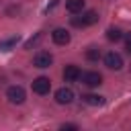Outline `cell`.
<instances>
[{
    "label": "cell",
    "instance_id": "2e32d148",
    "mask_svg": "<svg viewBox=\"0 0 131 131\" xmlns=\"http://www.w3.org/2000/svg\"><path fill=\"white\" fill-rule=\"evenodd\" d=\"M61 129L66 131V129H78V125H72V123H68V125H61Z\"/></svg>",
    "mask_w": 131,
    "mask_h": 131
},
{
    "label": "cell",
    "instance_id": "52a82bcc",
    "mask_svg": "<svg viewBox=\"0 0 131 131\" xmlns=\"http://www.w3.org/2000/svg\"><path fill=\"white\" fill-rule=\"evenodd\" d=\"M72 100H74V90L72 88H66L63 86V88H59L55 92V102L57 104H70Z\"/></svg>",
    "mask_w": 131,
    "mask_h": 131
},
{
    "label": "cell",
    "instance_id": "3957f363",
    "mask_svg": "<svg viewBox=\"0 0 131 131\" xmlns=\"http://www.w3.org/2000/svg\"><path fill=\"white\" fill-rule=\"evenodd\" d=\"M25 88L23 86H10L8 90H6V98L12 102V104H23L25 102Z\"/></svg>",
    "mask_w": 131,
    "mask_h": 131
},
{
    "label": "cell",
    "instance_id": "5bb4252c",
    "mask_svg": "<svg viewBox=\"0 0 131 131\" xmlns=\"http://www.w3.org/2000/svg\"><path fill=\"white\" fill-rule=\"evenodd\" d=\"M86 57H88L90 61H98V57H100V51H98L96 47H90V49L86 51Z\"/></svg>",
    "mask_w": 131,
    "mask_h": 131
},
{
    "label": "cell",
    "instance_id": "277c9868",
    "mask_svg": "<svg viewBox=\"0 0 131 131\" xmlns=\"http://www.w3.org/2000/svg\"><path fill=\"white\" fill-rule=\"evenodd\" d=\"M104 66H106L108 70H121V68H123V57H121L119 53H115V51H108V53L104 55Z\"/></svg>",
    "mask_w": 131,
    "mask_h": 131
},
{
    "label": "cell",
    "instance_id": "9a60e30c",
    "mask_svg": "<svg viewBox=\"0 0 131 131\" xmlns=\"http://www.w3.org/2000/svg\"><path fill=\"white\" fill-rule=\"evenodd\" d=\"M125 47H127V51L131 53V33L127 35V41H125Z\"/></svg>",
    "mask_w": 131,
    "mask_h": 131
},
{
    "label": "cell",
    "instance_id": "4fadbf2b",
    "mask_svg": "<svg viewBox=\"0 0 131 131\" xmlns=\"http://www.w3.org/2000/svg\"><path fill=\"white\" fill-rule=\"evenodd\" d=\"M16 41H18V37H10V39H6V41H0V51H8L10 47L16 45Z\"/></svg>",
    "mask_w": 131,
    "mask_h": 131
},
{
    "label": "cell",
    "instance_id": "5b68a950",
    "mask_svg": "<svg viewBox=\"0 0 131 131\" xmlns=\"http://www.w3.org/2000/svg\"><path fill=\"white\" fill-rule=\"evenodd\" d=\"M80 78H82V82H84L86 86H90V88H96V86L102 84V76H100L98 72H84V74H80Z\"/></svg>",
    "mask_w": 131,
    "mask_h": 131
},
{
    "label": "cell",
    "instance_id": "7c38bea8",
    "mask_svg": "<svg viewBox=\"0 0 131 131\" xmlns=\"http://www.w3.org/2000/svg\"><path fill=\"white\" fill-rule=\"evenodd\" d=\"M106 39L117 43V41H121V39H123V33H121L117 27H111V29H106Z\"/></svg>",
    "mask_w": 131,
    "mask_h": 131
},
{
    "label": "cell",
    "instance_id": "8fae6325",
    "mask_svg": "<svg viewBox=\"0 0 131 131\" xmlns=\"http://www.w3.org/2000/svg\"><path fill=\"white\" fill-rule=\"evenodd\" d=\"M82 100H84L86 104H90V106H100V104H104V98L98 96V94H84Z\"/></svg>",
    "mask_w": 131,
    "mask_h": 131
},
{
    "label": "cell",
    "instance_id": "9c48e42d",
    "mask_svg": "<svg viewBox=\"0 0 131 131\" xmlns=\"http://www.w3.org/2000/svg\"><path fill=\"white\" fill-rule=\"evenodd\" d=\"M80 68L78 66H66L63 68V80L66 82H76V80H80Z\"/></svg>",
    "mask_w": 131,
    "mask_h": 131
},
{
    "label": "cell",
    "instance_id": "30bf717a",
    "mask_svg": "<svg viewBox=\"0 0 131 131\" xmlns=\"http://www.w3.org/2000/svg\"><path fill=\"white\" fill-rule=\"evenodd\" d=\"M84 2L86 0H66V10L72 14H78L84 10Z\"/></svg>",
    "mask_w": 131,
    "mask_h": 131
},
{
    "label": "cell",
    "instance_id": "6da1fadb",
    "mask_svg": "<svg viewBox=\"0 0 131 131\" xmlns=\"http://www.w3.org/2000/svg\"><path fill=\"white\" fill-rule=\"evenodd\" d=\"M98 20V12L96 10H86L82 16H72V25L74 27H90Z\"/></svg>",
    "mask_w": 131,
    "mask_h": 131
},
{
    "label": "cell",
    "instance_id": "ba28073f",
    "mask_svg": "<svg viewBox=\"0 0 131 131\" xmlns=\"http://www.w3.org/2000/svg\"><path fill=\"white\" fill-rule=\"evenodd\" d=\"M51 39H53L55 45H68L70 39H72V35H70L66 29H55V31L51 33Z\"/></svg>",
    "mask_w": 131,
    "mask_h": 131
},
{
    "label": "cell",
    "instance_id": "7a4b0ae2",
    "mask_svg": "<svg viewBox=\"0 0 131 131\" xmlns=\"http://www.w3.org/2000/svg\"><path fill=\"white\" fill-rule=\"evenodd\" d=\"M49 90H51V80L49 78H45V76H39V78H35L33 80V92L35 94H49Z\"/></svg>",
    "mask_w": 131,
    "mask_h": 131
},
{
    "label": "cell",
    "instance_id": "8992f818",
    "mask_svg": "<svg viewBox=\"0 0 131 131\" xmlns=\"http://www.w3.org/2000/svg\"><path fill=\"white\" fill-rule=\"evenodd\" d=\"M33 63H35V68H49L53 63V55L49 51H39L33 57Z\"/></svg>",
    "mask_w": 131,
    "mask_h": 131
}]
</instances>
